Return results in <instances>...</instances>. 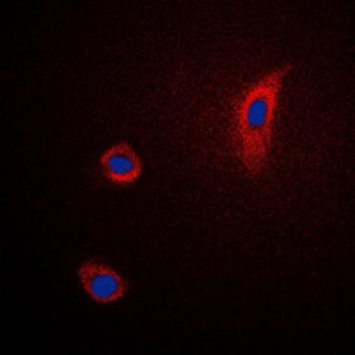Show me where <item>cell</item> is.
<instances>
[{"instance_id":"obj_1","label":"cell","mask_w":355,"mask_h":355,"mask_svg":"<svg viewBox=\"0 0 355 355\" xmlns=\"http://www.w3.org/2000/svg\"><path fill=\"white\" fill-rule=\"evenodd\" d=\"M293 64L279 66L240 93L233 103V141L243 169L256 178L266 166L279 94Z\"/></svg>"},{"instance_id":"obj_2","label":"cell","mask_w":355,"mask_h":355,"mask_svg":"<svg viewBox=\"0 0 355 355\" xmlns=\"http://www.w3.org/2000/svg\"><path fill=\"white\" fill-rule=\"evenodd\" d=\"M78 283L89 299L98 304H116L125 299L130 290V284L119 272L105 263L87 259L80 263L77 270Z\"/></svg>"},{"instance_id":"obj_3","label":"cell","mask_w":355,"mask_h":355,"mask_svg":"<svg viewBox=\"0 0 355 355\" xmlns=\"http://www.w3.org/2000/svg\"><path fill=\"white\" fill-rule=\"evenodd\" d=\"M100 169L107 182L112 185L128 187L139 182L142 174V160L128 142L121 141L101 153Z\"/></svg>"}]
</instances>
